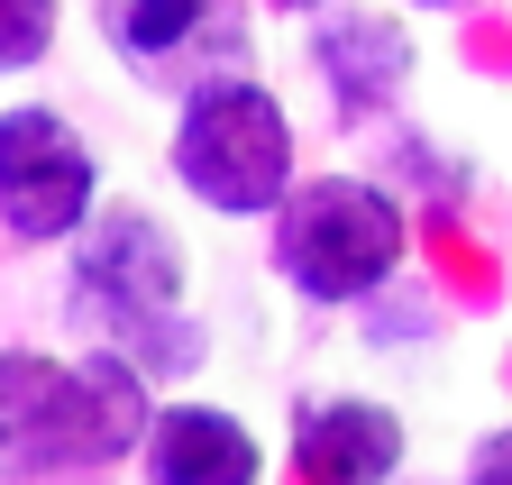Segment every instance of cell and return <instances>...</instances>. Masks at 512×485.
Listing matches in <instances>:
<instances>
[{"label": "cell", "instance_id": "obj_1", "mask_svg": "<svg viewBox=\"0 0 512 485\" xmlns=\"http://www.w3.org/2000/svg\"><path fill=\"white\" fill-rule=\"evenodd\" d=\"M183 293H192L183 238L156 211L110 202V211L83 220L74 266H64V312L92 330V348H119L147 385H183L211 357V330L192 321Z\"/></svg>", "mask_w": 512, "mask_h": 485}, {"label": "cell", "instance_id": "obj_2", "mask_svg": "<svg viewBox=\"0 0 512 485\" xmlns=\"http://www.w3.org/2000/svg\"><path fill=\"white\" fill-rule=\"evenodd\" d=\"M147 376L119 348L92 357H0V467L10 476H101L119 458H147Z\"/></svg>", "mask_w": 512, "mask_h": 485}, {"label": "cell", "instance_id": "obj_3", "mask_svg": "<svg viewBox=\"0 0 512 485\" xmlns=\"http://www.w3.org/2000/svg\"><path fill=\"white\" fill-rule=\"evenodd\" d=\"M174 184L220 220H275L293 193V110L256 74H211L174 92Z\"/></svg>", "mask_w": 512, "mask_h": 485}, {"label": "cell", "instance_id": "obj_4", "mask_svg": "<svg viewBox=\"0 0 512 485\" xmlns=\"http://www.w3.org/2000/svg\"><path fill=\"white\" fill-rule=\"evenodd\" d=\"M403 248H412V220L366 174H302L275 211V275L320 312L375 302L403 275Z\"/></svg>", "mask_w": 512, "mask_h": 485}, {"label": "cell", "instance_id": "obj_5", "mask_svg": "<svg viewBox=\"0 0 512 485\" xmlns=\"http://www.w3.org/2000/svg\"><path fill=\"white\" fill-rule=\"evenodd\" d=\"M92 211H101V156L83 147V129L46 101H10L0 110V220H10V238L74 248Z\"/></svg>", "mask_w": 512, "mask_h": 485}, {"label": "cell", "instance_id": "obj_6", "mask_svg": "<svg viewBox=\"0 0 512 485\" xmlns=\"http://www.w3.org/2000/svg\"><path fill=\"white\" fill-rule=\"evenodd\" d=\"M92 19H101V46L156 92L247 74V10L238 0H92Z\"/></svg>", "mask_w": 512, "mask_h": 485}, {"label": "cell", "instance_id": "obj_7", "mask_svg": "<svg viewBox=\"0 0 512 485\" xmlns=\"http://www.w3.org/2000/svg\"><path fill=\"white\" fill-rule=\"evenodd\" d=\"M311 74L330 83V101L348 119L394 110L421 74V46L403 28V0H348V10H320L311 19Z\"/></svg>", "mask_w": 512, "mask_h": 485}, {"label": "cell", "instance_id": "obj_8", "mask_svg": "<svg viewBox=\"0 0 512 485\" xmlns=\"http://www.w3.org/2000/svg\"><path fill=\"white\" fill-rule=\"evenodd\" d=\"M293 467L320 485H375L403 467V412L375 394H302L293 403Z\"/></svg>", "mask_w": 512, "mask_h": 485}, {"label": "cell", "instance_id": "obj_9", "mask_svg": "<svg viewBox=\"0 0 512 485\" xmlns=\"http://www.w3.org/2000/svg\"><path fill=\"white\" fill-rule=\"evenodd\" d=\"M147 476H165V485H256L266 476V440L229 403H156Z\"/></svg>", "mask_w": 512, "mask_h": 485}, {"label": "cell", "instance_id": "obj_10", "mask_svg": "<svg viewBox=\"0 0 512 485\" xmlns=\"http://www.w3.org/2000/svg\"><path fill=\"white\" fill-rule=\"evenodd\" d=\"M46 37H55V0H10V37H0V65L28 74L37 55H46Z\"/></svg>", "mask_w": 512, "mask_h": 485}, {"label": "cell", "instance_id": "obj_11", "mask_svg": "<svg viewBox=\"0 0 512 485\" xmlns=\"http://www.w3.org/2000/svg\"><path fill=\"white\" fill-rule=\"evenodd\" d=\"M467 476L503 485V476H512V431H485V440H476V458H467Z\"/></svg>", "mask_w": 512, "mask_h": 485}, {"label": "cell", "instance_id": "obj_12", "mask_svg": "<svg viewBox=\"0 0 512 485\" xmlns=\"http://www.w3.org/2000/svg\"><path fill=\"white\" fill-rule=\"evenodd\" d=\"M403 10H430L439 19V10H476V0H403Z\"/></svg>", "mask_w": 512, "mask_h": 485}, {"label": "cell", "instance_id": "obj_13", "mask_svg": "<svg viewBox=\"0 0 512 485\" xmlns=\"http://www.w3.org/2000/svg\"><path fill=\"white\" fill-rule=\"evenodd\" d=\"M275 10H302V19H320V10H330V0H275Z\"/></svg>", "mask_w": 512, "mask_h": 485}]
</instances>
